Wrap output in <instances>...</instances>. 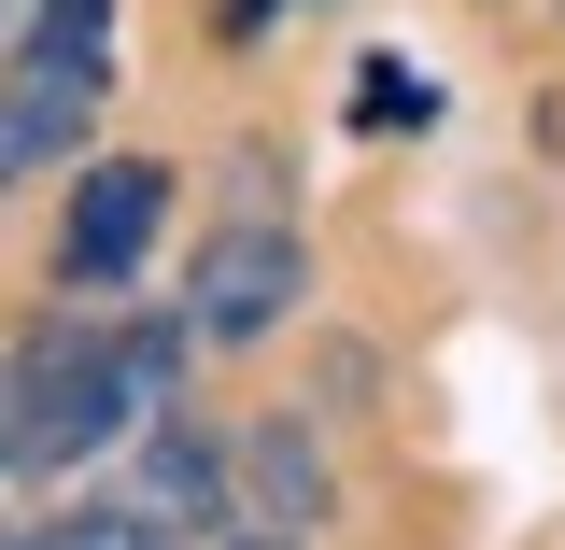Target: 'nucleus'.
<instances>
[{"label": "nucleus", "instance_id": "nucleus-1", "mask_svg": "<svg viewBox=\"0 0 565 550\" xmlns=\"http://www.w3.org/2000/svg\"><path fill=\"white\" fill-rule=\"evenodd\" d=\"M184 311H57L43 339L14 353V466L29 481H57V466H99V452H128L141 423L170 410V381H184Z\"/></svg>", "mask_w": 565, "mask_h": 550}, {"label": "nucleus", "instance_id": "nucleus-2", "mask_svg": "<svg viewBox=\"0 0 565 550\" xmlns=\"http://www.w3.org/2000/svg\"><path fill=\"white\" fill-rule=\"evenodd\" d=\"M99 99H114V0H29V29L0 43V184L71 170Z\"/></svg>", "mask_w": 565, "mask_h": 550}, {"label": "nucleus", "instance_id": "nucleus-3", "mask_svg": "<svg viewBox=\"0 0 565 550\" xmlns=\"http://www.w3.org/2000/svg\"><path fill=\"white\" fill-rule=\"evenodd\" d=\"M297 296H311L297 226H282V212H226L199 255H184V339L199 353H255V339L297 325Z\"/></svg>", "mask_w": 565, "mask_h": 550}, {"label": "nucleus", "instance_id": "nucleus-4", "mask_svg": "<svg viewBox=\"0 0 565 550\" xmlns=\"http://www.w3.org/2000/svg\"><path fill=\"white\" fill-rule=\"evenodd\" d=\"M156 226H170V170L156 155H85L71 170V212H57V282L71 296H114L156 255Z\"/></svg>", "mask_w": 565, "mask_h": 550}, {"label": "nucleus", "instance_id": "nucleus-5", "mask_svg": "<svg viewBox=\"0 0 565 550\" xmlns=\"http://www.w3.org/2000/svg\"><path fill=\"white\" fill-rule=\"evenodd\" d=\"M226 481H241V508H255V522H282V537H326V508H340V481H326V452H311V423H241V466H226Z\"/></svg>", "mask_w": 565, "mask_h": 550}, {"label": "nucleus", "instance_id": "nucleus-6", "mask_svg": "<svg viewBox=\"0 0 565 550\" xmlns=\"http://www.w3.org/2000/svg\"><path fill=\"white\" fill-rule=\"evenodd\" d=\"M128 494L156 508V522H184V537H212V522H226V466H212V452H199L170 410L128 438Z\"/></svg>", "mask_w": 565, "mask_h": 550}, {"label": "nucleus", "instance_id": "nucleus-7", "mask_svg": "<svg viewBox=\"0 0 565 550\" xmlns=\"http://www.w3.org/2000/svg\"><path fill=\"white\" fill-rule=\"evenodd\" d=\"M0 550H170V537H156L141 494H71V508H43L29 537H0Z\"/></svg>", "mask_w": 565, "mask_h": 550}, {"label": "nucleus", "instance_id": "nucleus-8", "mask_svg": "<svg viewBox=\"0 0 565 550\" xmlns=\"http://www.w3.org/2000/svg\"><path fill=\"white\" fill-rule=\"evenodd\" d=\"M212 550H311V537H282V522H255V508H226V522H212Z\"/></svg>", "mask_w": 565, "mask_h": 550}, {"label": "nucleus", "instance_id": "nucleus-9", "mask_svg": "<svg viewBox=\"0 0 565 550\" xmlns=\"http://www.w3.org/2000/svg\"><path fill=\"white\" fill-rule=\"evenodd\" d=\"M14 423H29V410H14V353H0V466H14Z\"/></svg>", "mask_w": 565, "mask_h": 550}, {"label": "nucleus", "instance_id": "nucleus-10", "mask_svg": "<svg viewBox=\"0 0 565 550\" xmlns=\"http://www.w3.org/2000/svg\"><path fill=\"white\" fill-rule=\"evenodd\" d=\"M0 29H29V0H0Z\"/></svg>", "mask_w": 565, "mask_h": 550}]
</instances>
